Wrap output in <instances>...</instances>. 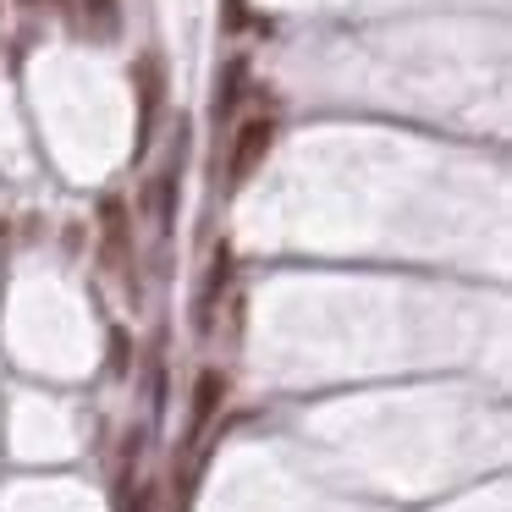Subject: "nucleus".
<instances>
[{"mask_svg": "<svg viewBox=\"0 0 512 512\" xmlns=\"http://www.w3.org/2000/svg\"><path fill=\"white\" fill-rule=\"evenodd\" d=\"M270 144H276V127L265 122V116H254V122L237 127V144H232V160H226V171H232V188L237 182L254 177V166L270 155Z\"/></svg>", "mask_w": 512, "mask_h": 512, "instance_id": "nucleus-1", "label": "nucleus"}, {"mask_svg": "<svg viewBox=\"0 0 512 512\" xmlns=\"http://www.w3.org/2000/svg\"><path fill=\"white\" fill-rule=\"evenodd\" d=\"M226 402V375L221 369H204L199 380H193V413H188V435H204L210 430V419L221 413Z\"/></svg>", "mask_w": 512, "mask_h": 512, "instance_id": "nucleus-2", "label": "nucleus"}, {"mask_svg": "<svg viewBox=\"0 0 512 512\" xmlns=\"http://www.w3.org/2000/svg\"><path fill=\"white\" fill-rule=\"evenodd\" d=\"M100 232H105V265L122 270L127 265V204L122 199L100 204Z\"/></svg>", "mask_w": 512, "mask_h": 512, "instance_id": "nucleus-3", "label": "nucleus"}, {"mask_svg": "<svg viewBox=\"0 0 512 512\" xmlns=\"http://www.w3.org/2000/svg\"><path fill=\"white\" fill-rule=\"evenodd\" d=\"M133 78H138V127L149 133V122H155V111H160V89H166V83H160V56H144Z\"/></svg>", "mask_w": 512, "mask_h": 512, "instance_id": "nucleus-4", "label": "nucleus"}, {"mask_svg": "<svg viewBox=\"0 0 512 512\" xmlns=\"http://www.w3.org/2000/svg\"><path fill=\"white\" fill-rule=\"evenodd\" d=\"M89 17L100 34H116V0H89Z\"/></svg>", "mask_w": 512, "mask_h": 512, "instance_id": "nucleus-5", "label": "nucleus"}, {"mask_svg": "<svg viewBox=\"0 0 512 512\" xmlns=\"http://www.w3.org/2000/svg\"><path fill=\"white\" fill-rule=\"evenodd\" d=\"M23 6H45V0H23Z\"/></svg>", "mask_w": 512, "mask_h": 512, "instance_id": "nucleus-6", "label": "nucleus"}]
</instances>
